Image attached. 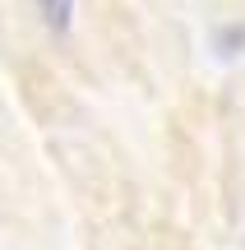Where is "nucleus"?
<instances>
[{
	"mask_svg": "<svg viewBox=\"0 0 245 250\" xmlns=\"http://www.w3.org/2000/svg\"><path fill=\"white\" fill-rule=\"evenodd\" d=\"M213 51H218L222 61H236V56H245V23H241V19H231V23H218V28H213Z\"/></svg>",
	"mask_w": 245,
	"mask_h": 250,
	"instance_id": "1",
	"label": "nucleus"
},
{
	"mask_svg": "<svg viewBox=\"0 0 245 250\" xmlns=\"http://www.w3.org/2000/svg\"><path fill=\"white\" fill-rule=\"evenodd\" d=\"M37 9H42L51 33H65V28L74 23V0H37Z\"/></svg>",
	"mask_w": 245,
	"mask_h": 250,
	"instance_id": "2",
	"label": "nucleus"
}]
</instances>
